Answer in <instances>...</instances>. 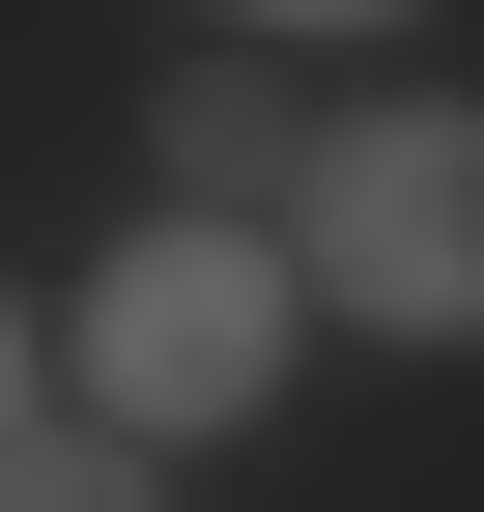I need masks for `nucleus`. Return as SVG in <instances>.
I'll list each match as a JSON object with an SVG mask.
<instances>
[{
  "label": "nucleus",
  "instance_id": "obj_1",
  "mask_svg": "<svg viewBox=\"0 0 484 512\" xmlns=\"http://www.w3.org/2000/svg\"><path fill=\"white\" fill-rule=\"evenodd\" d=\"M285 313L484 342V114H342V143H314V200H285Z\"/></svg>",
  "mask_w": 484,
  "mask_h": 512
},
{
  "label": "nucleus",
  "instance_id": "obj_2",
  "mask_svg": "<svg viewBox=\"0 0 484 512\" xmlns=\"http://www.w3.org/2000/svg\"><path fill=\"white\" fill-rule=\"evenodd\" d=\"M257 370H285V256H257V228H114V285H86V399L143 427V456H171V427H228Z\"/></svg>",
  "mask_w": 484,
  "mask_h": 512
},
{
  "label": "nucleus",
  "instance_id": "obj_3",
  "mask_svg": "<svg viewBox=\"0 0 484 512\" xmlns=\"http://www.w3.org/2000/svg\"><path fill=\"white\" fill-rule=\"evenodd\" d=\"M228 171H314V114H285V57H257V29L171 57V228H228Z\"/></svg>",
  "mask_w": 484,
  "mask_h": 512
},
{
  "label": "nucleus",
  "instance_id": "obj_4",
  "mask_svg": "<svg viewBox=\"0 0 484 512\" xmlns=\"http://www.w3.org/2000/svg\"><path fill=\"white\" fill-rule=\"evenodd\" d=\"M0 512H143V427H0Z\"/></svg>",
  "mask_w": 484,
  "mask_h": 512
},
{
  "label": "nucleus",
  "instance_id": "obj_5",
  "mask_svg": "<svg viewBox=\"0 0 484 512\" xmlns=\"http://www.w3.org/2000/svg\"><path fill=\"white\" fill-rule=\"evenodd\" d=\"M228 29H257V57H285V29H371V0H228Z\"/></svg>",
  "mask_w": 484,
  "mask_h": 512
},
{
  "label": "nucleus",
  "instance_id": "obj_6",
  "mask_svg": "<svg viewBox=\"0 0 484 512\" xmlns=\"http://www.w3.org/2000/svg\"><path fill=\"white\" fill-rule=\"evenodd\" d=\"M0 427H29V342H0Z\"/></svg>",
  "mask_w": 484,
  "mask_h": 512
}]
</instances>
